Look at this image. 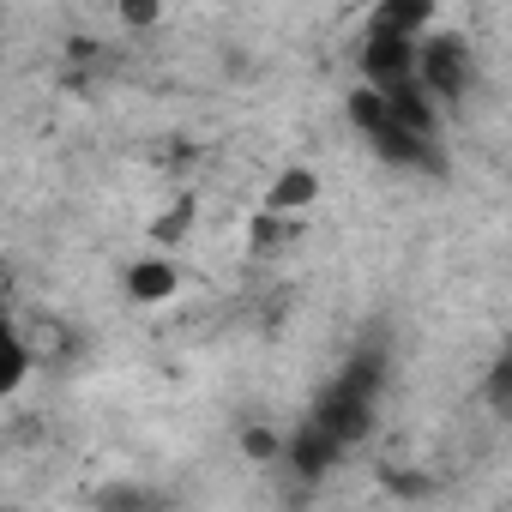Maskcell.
Wrapping results in <instances>:
<instances>
[{"label":"cell","mask_w":512,"mask_h":512,"mask_svg":"<svg viewBox=\"0 0 512 512\" xmlns=\"http://www.w3.org/2000/svg\"><path fill=\"white\" fill-rule=\"evenodd\" d=\"M380 380H386V362L374 356V350H362L332 386H326V398L314 404V416L308 422H320L326 434H338L344 446H356L368 428H374V404H380Z\"/></svg>","instance_id":"1"},{"label":"cell","mask_w":512,"mask_h":512,"mask_svg":"<svg viewBox=\"0 0 512 512\" xmlns=\"http://www.w3.org/2000/svg\"><path fill=\"white\" fill-rule=\"evenodd\" d=\"M470 73H476V61H470V43L458 37V31H428L422 37V91L440 103V109H452V103H464V91H470Z\"/></svg>","instance_id":"2"},{"label":"cell","mask_w":512,"mask_h":512,"mask_svg":"<svg viewBox=\"0 0 512 512\" xmlns=\"http://www.w3.org/2000/svg\"><path fill=\"white\" fill-rule=\"evenodd\" d=\"M416 73H422V43H410V37H374L368 31V43H362V85L398 91Z\"/></svg>","instance_id":"3"},{"label":"cell","mask_w":512,"mask_h":512,"mask_svg":"<svg viewBox=\"0 0 512 512\" xmlns=\"http://www.w3.org/2000/svg\"><path fill=\"white\" fill-rule=\"evenodd\" d=\"M344 452H350V446H344L338 434H326L320 422H302V428L290 434V446H284V464H290L302 482H320V476H326Z\"/></svg>","instance_id":"4"},{"label":"cell","mask_w":512,"mask_h":512,"mask_svg":"<svg viewBox=\"0 0 512 512\" xmlns=\"http://www.w3.org/2000/svg\"><path fill=\"white\" fill-rule=\"evenodd\" d=\"M175 290H181V266H175V260H163V253H145V260H133V266H127V302L157 308V302H169Z\"/></svg>","instance_id":"5"},{"label":"cell","mask_w":512,"mask_h":512,"mask_svg":"<svg viewBox=\"0 0 512 512\" xmlns=\"http://www.w3.org/2000/svg\"><path fill=\"white\" fill-rule=\"evenodd\" d=\"M314 199H320V175H314V169H302V163H290V169H278V175H272V187H266V205H260V211L302 217Z\"/></svg>","instance_id":"6"},{"label":"cell","mask_w":512,"mask_h":512,"mask_svg":"<svg viewBox=\"0 0 512 512\" xmlns=\"http://www.w3.org/2000/svg\"><path fill=\"white\" fill-rule=\"evenodd\" d=\"M368 31L374 37H410V43H422L434 31V7H428V0H386V7H374Z\"/></svg>","instance_id":"7"},{"label":"cell","mask_w":512,"mask_h":512,"mask_svg":"<svg viewBox=\"0 0 512 512\" xmlns=\"http://www.w3.org/2000/svg\"><path fill=\"white\" fill-rule=\"evenodd\" d=\"M440 139H416V133H404L398 121L374 139V151L386 157V163H398V169H440V151H434Z\"/></svg>","instance_id":"8"},{"label":"cell","mask_w":512,"mask_h":512,"mask_svg":"<svg viewBox=\"0 0 512 512\" xmlns=\"http://www.w3.org/2000/svg\"><path fill=\"white\" fill-rule=\"evenodd\" d=\"M344 115H350V127H356L368 145H374V139L392 127V109H386V97H380L374 85H356V91L344 97Z\"/></svg>","instance_id":"9"},{"label":"cell","mask_w":512,"mask_h":512,"mask_svg":"<svg viewBox=\"0 0 512 512\" xmlns=\"http://www.w3.org/2000/svg\"><path fill=\"white\" fill-rule=\"evenodd\" d=\"M296 229H302V217H278V211H260L247 223V247L260 253V260H272V253H284L290 241H296Z\"/></svg>","instance_id":"10"},{"label":"cell","mask_w":512,"mask_h":512,"mask_svg":"<svg viewBox=\"0 0 512 512\" xmlns=\"http://www.w3.org/2000/svg\"><path fill=\"white\" fill-rule=\"evenodd\" d=\"M193 223H199V205H193V193H181L157 223H151V241H163V247H175V241H187L193 235Z\"/></svg>","instance_id":"11"},{"label":"cell","mask_w":512,"mask_h":512,"mask_svg":"<svg viewBox=\"0 0 512 512\" xmlns=\"http://www.w3.org/2000/svg\"><path fill=\"white\" fill-rule=\"evenodd\" d=\"M482 398H488L494 416H512V344L488 362V374H482Z\"/></svg>","instance_id":"12"},{"label":"cell","mask_w":512,"mask_h":512,"mask_svg":"<svg viewBox=\"0 0 512 512\" xmlns=\"http://www.w3.org/2000/svg\"><path fill=\"white\" fill-rule=\"evenodd\" d=\"M157 500L139 488V482H109V488H97V512H151Z\"/></svg>","instance_id":"13"},{"label":"cell","mask_w":512,"mask_h":512,"mask_svg":"<svg viewBox=\"0 0 512 512\" xmlns=\"http://www.w3.org/2000/svg\"><path fill=\"white\" fill-rule=\"evenodd\" d=\"M284 446H290V434H278V428H266V422H253V428H241V452H247V458H260V464L284 458Z\"/></svg>","instance_id":"14"},{"label":"cell","mask_w":512,"mask_h":512,"mask_svg":"<svg viewBox=\"0 0 512 512\" xmlns=\"http://www.w3.org/2000/svg\"><path fill=\"white\" fill-rule=\"evenodd\" d=\"M25 380H31V344L13 332V338H7V374H0V392H19Z\"/></svg>","instance_id":"15"},{"label":"cell","mask_w":512,"mask_h":512,"mask_svg":"<svg viewBox=\"0 0 512 512\" xmlns=\"http://www.w3.org/2000/svg\"><path fill=\"white\" fill-rule=\"evenodd\" d=\"M121 19H127V25H157V19H163V7H157V0H127Z\"/></svg>","instance_id":"16"},{"label":"cell","mask_w":512,"mask_h":512,"mask_svg":"<svg viewBox=\"0 0 512 512\" xmlns=\"http://www.w3.org/2000/svg\"><path fill=\"white\" fill-rule=\"evenodd\" d=\"M386 482L398 494H428V476H416V470H386Z\"/></svg>","instance_id":"17"}]
</instances>
